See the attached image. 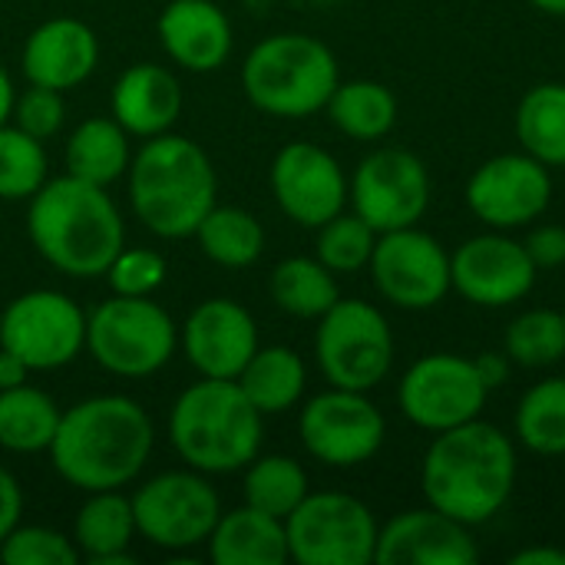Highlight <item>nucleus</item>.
Returning a JSON list of instances; mask_svg holds the SVG:
<instances>
[{
  "label": "nucleus",
  "instance_id": "obj_41",
  "mask_svg": "<svg viewBox=\"0 0 565 565\" xmlns=\"http://www.w3.org/2000/svg\"><path fill=\"white\" fill-rule=\"evenodd\" d=\"M526 252L536 268H559L565 265V228L563 225H533L526 235Z\"/></svg>",
  "mask_w": 565,
  "mask_h": 565
},
{
  "label": "nucleus",
  "instance_id": "obj_10",
  "mask_svg": "<svg viewBox=\"0 0 565 565\" xmlns=\"http://www.w3.org/2000/svg\"><path fill=\"white\" fill-rule=\"evenodd\" d=\"M377 520L351 493H308L285 520L288 559L298 565H371L377 550Z\"/></svg>",
  "mask_w": 565,
  "mask_h": 565
},
{
  "label": "nucleus",
  "instance_id": "obj_22",
  "mask_svg": "<svg viewBox=\"0 0 565 565\" xmlns=\"http://www.w3.org/2000/svg\"><path fill=\"white\" fill-rule=\"evenodd\" d=\"M166 56L185 73H212L232 56V20L215 0H169L156 20Z\"/></svg>",
  "mask_w": 565,
  "mask_h": 565
},
{
  "label": "nucleus",
  "instance_id": "obj_7",
  "mask_svg": "<svg viewBox=\"0 0 565 565\" xmlns=\"http://www.w3.org/2000/svg\"><path fill=\"white\" fill-rule=\"evenodd\" d=\"M179 351V324L146 298L113 295L86 315V354L116 377H152Z\"/></svg>",
  "mask_w": 565,
  "mask_h": 565
},
{
  "label": "nucleus",
  "instance_id": "obj_16",
  "mask_svg": "<svg viewBox=\"0 0 565 565\" xmlns=\"http://www.w3.org/2000/svg\"><path fill=\"white\" fill-rule=\"evenodd\" d=\"M550 202H553L550 166H543L530 152H500L480 162L467 182L470 212L497 232L530 228L546 215Z\"/></svg>",
  "mask_w": 565,
  "mask_h": 565
},
{
  "label": "nucleus",
  "instance_id": "obj_36",
  "mask_svg": "<svg viewBox=\"0 0 565 565\" xmlns=\"http://www.w3.org/2000/svg\"><path fill=\"white\" fill-rule=\"evenodd\" d=\"M503 351L516 367H550L565 358V318L553 308H530L516 315L503 334Z\"/></svg>",
  "mask_w": 565,
  "mask_h": 565
},
{
  "label": "nucleus",
  "instance_id": "obj_23",
  "mask_svg": "<svg viewBox=\"0 0 565 565\" xmlns=\"http://www.w3.org/2000/svg\"><path fill=\"white\" fill-rule=\"evenodd\" d=\"M113 119L132 139H152L169 132L185 106L179 76L159 63H132L113 83Z\"/></svg>",
  "mask_w": 565,
  "mask_h": 565
},
{
  "label": "nucleus",
  "instance_id": "obj_28",
  "mask_svg": "<svg viewBox=\"0 0 565 565\" xmlns=\"http://www.w3.org/2000/svg\"><path fill=\"white\" fill-rule=\"evenodd\" d=\"M324 113L348 139L377 142L397 126V96L377 79H341Z\"/></svg>",
  "mask_w": 565,
  "mask_h": 565
},
{
  "label": "nucleus",
  "instance_id": "obj_39",
  "mask_svg": "<svg viewBox=\"0 0 565 565\" xmlns=\"http://www.w3.org/2000/svg\"><path fill=\"white\" fill-rule=\"evenodd\" d=\"M166 258L152 248H129L122 245L119 255L109 262L106 268V281L113 288V295H129V298H146L152 291H159L166 285Z\"/></svg>",
  "mask_w": 565,
  "mask_h": 565
},
{
  "label": "nucleus",
  "instance_id": "obj_1",
  "mask_svg": "<svg viewBox=\"0 0 565 565\" xmlns=\"http://www.w3.org/2000/svg\"><path fill=\"white\" fill-rule=\"evenodd\" d=\"M152 447L156 427L139 401L126 394H96L63 411L46 454L63 483L99 493L139 480Z\"/></svg>",
  "mask_w": 565,
  "mask_h": 565
},
{
  "label": "nucleus",
  "instance_id": "obj_29",
  "mask_svg": "<svg viewBox=\"0 0 565 565\" xmlns=\"http://www.w3.org/2000/svg\"><path fill=\"white\" fill-rule=\"evenodd\" d=\"M60 404L33 384L0 391V450L46 454L60 427Z\"/></svg>",
  "mask_w": 565,
  "mask_h": 565
},
{
  "label": "nucleus",
  "instance_id": "obj_45",
  "mask_svg": "<svg viewBox=\"0 0 565 565\" xmlns=\"http://www.w3.org/2000/svg\"><path fill=\"white\" fill-rule=\"evenodd\" d=\"M513 565H565V550L556 546H526L510 556Z\"/></svg>",
  "mask_w": 565,
  "mask_h": 565
},
{
  "label": "nucleus",
  "instance_id": "obj_6",
  "mask_svg": "<svg viewBox=\"0 0 565 565\" xmlns=\"http://www.w3.org/2000/svg\"><path fill=\"white\" fill-rule=\"evenodd\" d=\"M341 83L334 50L311 33H271L242 63V89L255 109L275 119L321 113Z\"/></svg>",
  "mask_w": 565,
  "mask_h": 565
},
{
  "label": "nucleus",
  "instance_id": "obj_21",
  "mask_svg": "<svg viewBox=\"0 0 565 565\" xmlns=\"http://www.w3.org/2000/svg\"><path fill=\"white\" fill-rule=\"evenodd\" d=\"M99 66V36L89 23L76 17H53L30 30L20 70L26 83L46 89H76Z\"/></svg>",
  "mask_w": 565,
  "mask_h": 565
},
{
  "label": "nucleus",
  "instance_id": "obj_18",
  "mask_svg": "<svg viewBox=\"0 0 565 565\" xmlns=\"http://www.w3.org/2000/svg\"><path fill=\"white\" fill-rule=\"evenodd\" d=\"M271 195L301 228H318L348 205L351 179L341 162L318 142H288L271 159Z\"/></svg>",
  "mask_w": 565,
  "mask_h": 565
},
{
  "label": "nucleus",
  "instance_id": "obj_34",
  "mask_svg": "<svg viewBox=\"0 0 565 565\" xmlns=\"http://www.w3.org/2000/svg\"><path fill=\"white\" fill-rule=\"evenodd\" d=\"M516 440L536 457L565 454V377H546L533 384L513 417Z\"/></svg>",
  "mask_w": 565,
  "mask_h": 565
},
{
  "label": "nucleus",
  "instance_id": "obj_44",
  "mask_svg": "<svg viewBox=\"0 0 565 565\" xmlns=\"http://www.w3.org/2000/svg\"><path fill=\"white\" fill-rule=\"evenodd\" d=\"M26 377H30V367L7 348H0V391L20 387V384H26Z\"/></svg>",
  "mask_w": 565,
  "mask_h": 565
},
{
  "label": "nucleus",
  "instance_id": "obj_11",
  "mask_svg": "<svg viewBox=\"0 0 565 565\" xmlns=\"http://www.w3.org/2000/svg\"><path fill=\"white\" fill-rule=\"evenodd\" d=\"M0 348L17 354L30 374L60 371L86 351V311L53 288L23 291L0 311Z\"/></svg>",
  "mask_w": 565,
  "mask_h": 565
},
{
  "label": "nucleus",
  "instance_id": "obj_15",
  "mask_svg": "<svg viewBox=\"0 0 565 565\" xmlns=\"http://www.w3.org/2000/svg\"><path fill=\"white\" fill-rule=\"evenodd\" d=\"M348 202L377 235L417 225L430 205V172L411 149H374L358 162Z\"/></svg>",
  "mask_w": 565,
  "mask_h": 565
},
{
  "label": "nucleus",
  "instance_id": "obj_27",
  "mask_svg": "<svg viewBox=\"0 0 565 565\" xmlns=\"http://www.w3.org/2000/svg\"><path fill=\"white\" fill-rule=\"evenodd\" d=\"M235 381L245 391V397L258 407V414L275 417L301 404L308 387V367L301 354L288 344H258V351L248 358Z\"/></svg>",
  "mask_w": 565,
  "mask_h": 565
},
{
  "label": "nucleus",
  "instance_id": "obj_4",
  "mask_svg": "<svg viewBox=\"0 0 565 565\" xmlns=\"http://www.w3.org/2000/svg\"><path fill=\"white\" fill-rule=\"evenodd\" d=\"M132 215L159 238H189L218 202V175L209 152L179 132L146 139L126 172Z\"/></svg>",
  "mask_w": 565,
  "mask_h": 565
},
{
  "label": "nucleus",
  "instance_id": "obj_25",
  "mask_svg": "<svg viewBox=\"0 0 565 565\" xmlns=\"http://www.w3.org/2000/svg\"><path fill=\"white\" fill-rule=\"evenodd\" d=\"M209 559L215 565H285L288 563V536L285 520L268 516L255 507L222 510L212 536Z\"/></svg>",
  "mask_w": 565,
  "mask_h": 565
},
{
  "label": "nucleus",
  "instance_id": "obj_48",
  "mask_svg": "<svg viewBox=\"0 0 565 565\" xmlns=\"http://www.w3.org/2000/svg\"><path fill=\"white\" fill-rule=\"evenodd\" d=\"M563 318H565V308H563Z\"/></svg>",
  "mask_w": 565,
  "mask_h": 565
},
{
  "label": "nucleus",
  "instance_id": "obj_38",
  "mask_svg": "<svg viewBox=\"0 0 565 565\" xmlns=\"http://www.w3.org/2000/svg\"><path fill=\"white\" fill-rule=\"evenodd\" d=\"M0 563L3 565H76L79 550L73 536L36 526V523H17L10 536L0 543Z\"/></svg>",
  "mask_w": 565,
  "mask_h": 565
},
{
  "label": "nucleus",
  "instance_id": "obj_47",
  "mask_svg": "<svg viewBox=\"0 0 565 565\" xmlns=\"http://www.w3.org/2000/svg\"><path fill=\"white\" fill-rule=\"evenodd\" d=\"M546 17H565V0H530Z\"/></svg>",
  "mask_w": 565,
  "mask_h": 565
},
{
  "label": "nucleus",
  "instance_id": "obj_12",
  "mask_svg": "<svg viewBox=\"0 0 565 565\" xmlns=\"http://www.w3.org/2000/svg\"><path fill=\"white\" fill-rule=\"evenodd\" d=\"M301 447L331 470H354L374 460L387 437V420L367 391L328 387L305 401L298 414Z\"/></svg>",
  "mask_w": 565,
  "mask_h": 565
},
{
  "label": "nucleus",
  "instance_id": "obj_8",
  "mask_svg": "<svg viewBox=\"0 0 565 565\" xmlns=\"http://www.w3.org/2000/svg\"><path fill=\"white\" fill-rule=\"evenodd\" d=\"M315 358L331 387L374 391L394 367V331L384 311L361 298H338L318 318Z\"/></svg>",
  "mask_w": 565,
  "mask_h": 565
},
{
  "label": "nucleus",
  "instance_id": "obj_20",
  "mask_svg": "<svg viewBox=\"0 0 565 565\" xmlns=\"http://www.w3.org/2000/svg\"><path fill=\"white\" fill-rule=\"evenodd\" d=\"M477 559L470 526L434 507L404 510L377 530V565H473Z\"/></svg>",
  "mask_w": 565,
  "mask_h": 565
},
{
  "label": "nucleus",
  "instance_id": "obj_2",
  "mask_svg": "<svg viewBox=\"0 0 565 565\" xmlns=\"http://www.w3.org/2000/svg\"><path fill=\"white\" fill-rule=\"evenodd\" d=\"M516 473L513 437L477 417L434 434L420 463V487L427 507L473 530L490 523L510 503Z\"/></svg>",
  "mask_w": 565,
  "mask_h": 565
},
{
  "label": "nucleus",
  "instance_id": "obj_40",
  "mask_svg": "<svg viewBox=\"0 0 565 565\" xmlns=\"http://www.w3.org/2000/svg\"><path fill=\"white\" fill-rule=\"evenodd\" d=\"M63 119H66V103H63L60 89L26 83V89L13 96L10 122L20 126L23 132L36 136V139H43V142L63 129Z\"/></svg>",
  "mask_w": 565,
  "mask_h": 565
},
{
  "label": "nucleus",
  "instance_id": "obj_14",
  "mask_svg": "<svg viewBox=\"0 0 565 565\" xmlns=\"http://www.w3.org/2000/svg\"><path fill=\"white\" fill-rule=\"evenodd\" d=\"M377 295L401 311H430L450 291V252L424 228L381 232L367 262Z\"/></svg>",
  "mask_w": 565,
  "mask_h": 565
},
{
  "label": "nucleus",
  "instance_id": "obj_9",
  "mask_svg": "<svg viewBox=\"0 0 565 565\" xmlns=\"http://www.w3.org/2000/svg\"><path fill=\"white\" fill-rule=\"evenodd\" d=\"M129 500L139 540L166 553L205 546L222 516V500L212 480L192 467L146 480Z\"/></svg>",
  "mask_w": 565,
  "mask_h": 565
},
{
  "label": "nucleus",
  "instance_id": "obj_30",
  "mask_svg": "<svg viewBox=\"0 0 565 565\" xmlns=\"http://www.w3.org/2000/svg\"><path fill=\"white\" fill-rule=\"evenodd\" d=\"M513 129L523 152L550 169H565V83H540L526 89Z\"/></svg>",
  "mask_w": 565,
  "mask_h": 565
},
{
  "label": "nucleus",
  "instance_id": "obj_37",
  "mask_svg": "<svg viewBox=\"0 0 565 565\" xmlns=\"http://www.w3.org/2000/svg\"><path fill=\"white\" fill-rule=\"evenodd\" d=\"M315 232V258L328 265L334 275H354L367 268L377 245V232L358 212H338Z\"/></svg>",
  "mask_w": 565,
  "mask_h": 565
},
{
  "label": "nucleus",
  "instance_id": "obj_31",
  "mask_svg": "<svg viewBox=\"0 0 565 565\" xmlns=\"http://www.w3.org/2000/svg\"><path fill=\"white\" fill-rule=\"evenodd\" d=\"M268 291H271V301L285 315L301 318V321H318L341 298L334 271L328 265H321L315 255L311 258L308 255H291V258L278 262L271 268Z\"/></svg>",
  "mask_w": 565,
  "mask_h": 565
},
{
  "label": "nucleus",
  "instance_id": "obj_26",
  "mask_svg": "<svg viewBox=\"0 0 565 565\" xmlns=\"http://www.w3.org/2000/svg\"><path fill=\"white\" fill-rule=\"evenodd\" d=\"M132 136L113 119V116H89L83 119L63 149V162L66 172L109 189L113 182H119L129 172L132 162Z\"/></svg>",
  "mask_w": 565,
  "mask_h": 565
},
{
  "label": "nucleus",
  "instance_id": "obj_24",
  "mask_svg": "<svg viewBox=\"0 0 565 565\" xmlns=\"http://www.w3.org/2000/svg\"><path fill=\"white\" fill-rule=\"evenodd\" d=\"M73 543L89 565H132L136 516L132 500L122 490L86 493V503L73 516Z\"/></svg>",
  "mask_w": 565,
  "mask_h": 565
},
{
  "label": "nucleus",
  "instance_id": "obj_35",
  "mask_svg": "<svg viewBox=\"0 0 565 565\" xmlns=\"http://www.w3.org/2000/svg\"><path fill=\"white\" fill-rule=\"evenodd\" d=\"M50 179V159L43 139L23 132L13 122L0 126V199L30 202Z\"/></svg>",
  "mask_w": 565,
  "mask_h": 565
},
{
  "label": "nucleus",
  "instance_id": "obj_13",
  "mask_svg": "<svg viewBox=\"0 0 565 565\" xmlns=\"http://www.w3.org/2000/svg\"><path fill=\"white\" fill-rule=\"evenodd\" d=\"M487 397L490 387L480 381L473 358L450 351L424 354L397 384L401 414L427 434H444L477 420L487 407Z\"/></svg>",
  "mask_w": 565,
  "mask_h": 565
},
{
  "label": "nucleus",
  "instance_id": "obj_43",
  "mask_svg": "<svg viewBox=\"0 0 565 565\" xmlns=\"http://www.w3.org/2000/svg\"><path fill=\"white\" fill-rule=\"evenodd\" d=\"M473 364H477L480 381H483L490 391L503 387V384L510 381V374H513V361H510L507 351H483L480 358H473Z\"/></svg>",
  "mask_w": 565,
  "mask_h": 565
},
{
  "label": "nucleus",
  "instance_id": "obj_5",
  "mask_svg": "<svg viewBox=\"0 0 565 565\" xmlns=\"http://www.w3.org/2000/svg\"><path fill=\"white\" fill-rule=\"evenodd\" d=\"M166 427L179 460L205 477L245 470L265 440V414H258L238 381L218 377L189 384L175 397Z\"/></svg>",
  "mask_w": 565,
  "mask_h": 565
},
{
  "label": "nucleus",
  "instance_id": "obj_46",
  "mask_svg": "<svg viewBox=\"0 0 565 565\" xmlns=\"http://www.w3.org/2000/svg\"><path fill=\"white\" fill-rule=\"evenodd\" d=\"M13 96H17V89H13V79H10L7 66L0 63V126H3V122H10Z\"/></svg>",
  "mask_w": 565,
  "mask_h": 565
},
{
  "label": "nucleus",
  "instance_id": "obj_19",
  "mask_svg": "<svg viewBox=\"0 0 565 565\" xmlns=\"http://www.w3.org/2000/svg\"><path fill=\"white\" fill-rule=\"evenodd\" d=\"M185 361L199 377L235 381L258 351V324L252 311L232 298H209L195 305L179 331Z\"/></svg>",
  "mask_w": 565,
  "mask_h": 565
},
{
  "label": "nucleus",
  "instance_id": "obj_33",
  "mask_svg": "<svg viewBox=\"0 0 565 565\" xmlns=\"http://www.w3.org/2000/svg\"><path fill=\"white\" fill-rule=\"evenodd\" d=\"M245 503L268 513V516H278V520H288L301 500L311 493V483H308V473L305 467L295 460V457H285V454H258L248 467H245Z\"/></svg>",
  "mask_w": 565,
  "mask_h": 565
},
{
  "label": "nucleus",
  "instance_id": "obj_32",
  "mask_svg": "<svg viewBox=\"0 0 565 565\" xmlns=\"http://www.w3.org/2000/svg\"><path fill=\"white\" fill-rule=\"evenodd\" d=\"M199 252L222 265V268H248L265 252V228L262 222L238 205H218L199 222L195 235Z\"/></svg>",
  "mask_w": 565,
  "mask_h": 565
},
{
  "label": "nucleus",
  "instance_id": "obj_17",
  "mask_svg": "<svg viewBox=\"0 0 565 565\" xmlns=\"http://www.w3.org/2000/svg\"><path fill=\"white\" fill-rule=\"evenodd\" d=\"M536 278V262L510 232L490 228L450 255V285L477 308H510L533 291Z\"/></svg>",
  "mask_w": 565,
  "mask_h": 565
},
{
  "label": "nucleus",
  "instance_id": "obj_42",
  "mask_svg": "<svg viewBox=\"0 0 565 565\" xmlns=\"http://www.w3.org/2000/svg\"><path fill=\"white\" fill-rule=\"evenodd\" d=\"M20 513H23V490H20L17 477L0 463V543L20 523Z\"/></svg>",
  "mask_w": 565,
  "mask_h": 565
},
{
  "label": "nucleus",
  "instance_id": "obj_3",
  "mask_svg": "<svg viewBox=\"0 0 565 565\" xmlns=\"http://www.w3.org/2000/svg\"><path fill=\"white\" fill-rule=\"evenodd\" d=\"M26 235L60 275L103 278L126 245V222L103 185L63 172L26 202Z\"/></svg>",
  "mask_w": 565,
  "mask_h": 565
}]
</instances>
